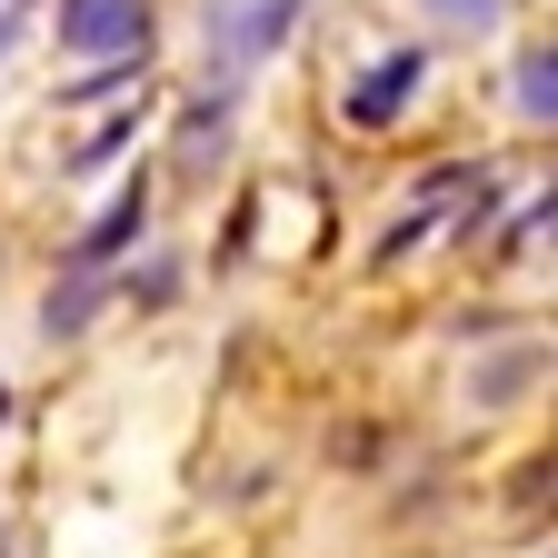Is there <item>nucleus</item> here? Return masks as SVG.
Instances as JSON below:
<instances>
[{
	"mask_svg": "<svg viewBox=\"0 0 558 558\" xmlns=\"http://www.w3.org/2000/svg\"><path fill=\"white\" fill-rule=\"evenodd\" d=\"M130 240H140V190H130V199L110 209V220H100L81 250H70V259H81V269H100V259H110V250H130Z\"/></svg>",
	"mask_w": 558,
	"mask_h": 558,
	"instance_id": "obj_3",
	"label": "nucleus"
},
{
	"mask_svg": "<svg viewBox=\"0 0 558 558\" xmlns=\"http://www.w3.org/2000/svg\"><path fill=\"white\" fill-rule=\"evenodd\" d=\"M409 90H418V50H399V60L360 70V90H349V120L379 130V120H399V110H409Z\"/></svg>",
	"mask_w": 558,
	"mask_h": 558,
	"instance_id": "obj_2",
	"label": "nucleus"
},
{
	"mask_svg": "<svg viewBox=\"0 0 558 558\" xmlns=\"http://www.w3.org/2000/svg\"><path fill=\"white\" fill-rule=\"evenodd\" d=\"M548 81H558V70H548V50H538V60L519 70V110H529V120H548Z\"/></svg>",
	"mask_w": 558,
	"mask_h": 558,
	"instance_id": "obj_4",
	"label": "nucleus"
},
{
	"mask_svg": "<svg viewBox=\"0 0 558 558\" xmlns=\"http://www.w3.org/2000/svg\"><path fill=\"white\" fill-rule=\"evenodd\" d=\"M60 40L90 60H140L150 50V0H60Z\"/></svg>",
	"mask_w": 558,
	"mask_h": 558,
	"instance_id": "obj_1",
	"label": "nucleus"
},
{
	"mask_svg": "<svg viewBox=\"0 0 558 558\" xmlns=\"http://www.w3.org/2000/svg\"><path fill=\"white\" fill-rule=\"evenodd\" d=\"M439 11H469V21H488V11H499V0H439Z\"/></svg>",
	"mask_w": 558,
	"mask_h": 558,
	"instance_id": "obj_5",
	"label": "nucleus"
},
{
	"mask_svg": "<svg viewBox=\"0 0 558 558\" xmlns=\"http://www.w3.org/2000/svg\"><path fill=\"white\" fill-rule=\"evenodd\" d=\"M0 50H11V21H0Z\"/></svg>",
	"mask_w": 558,
	"mask_h": 558,
	"instance_id": "obj_6",
	"label": "nucleus"
}]
</instances>
